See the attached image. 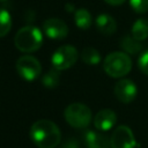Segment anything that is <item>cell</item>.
I'll return each mask as SVG.
<instances>
[{
  "mask_svg": "<svg viewBox=\"0 0 148 148\" xmlns=\"http://www.w3.org/2000/svg\"><path fill=\"white\" fill-rule=\"evenodd\" d=\"M30 138L38 148H56L61 141V132L53 121L40 119L31 125Z\"/></svg>",
  "mask_w": 148,
  "mask_h": 148,
  "instance_id": "1",
  "label": "cell"
},
{
  "mask_svg": "<svg viewBox=\"0 0 148 148\" xmlns=\"http://www.w3.org/2000/svg\"><path fill=\"white\" fill-rule=\"evenodd\" d=\"M14 44L21 52H35L43 44V32L35 25H24L15 34Z\"/></svg>",
  "mask_w": 148,
  "mask_h": 148,
  "instance_id": "2",
  "label": "cell"
},
{
  "mask_svg": "<svg viewBox=\"0 0 148 148\" xmlns=\"http://www.w3.org/2000/svg\"><path fill=\"white\" fill-rule=\"evenodd\" d=\"M132 68V60L126 52L116 51L109 53L103 61L104 72L114 79L124 77Z\"/></svg>",
  "mask_w": 148,
  "mask_h": 148,
  "instance_id": "3",
  "label": "cell"
},
{
  "mask_svg": "<svg viewBox=\"0 0 148 148\" xmlns=\"http://www.w3.org/2000/svg\"><path fill=\"white\" fill-rule=\"evenodd\" d=\"M64 118L67 124L74 128H86L92 119V113L86 104L72 103L65 109Z\"/></svg>",
  "mask_w": 148,
  "mask_h": 148,
  "instance_id": "4",
  "label": "cell"
},
{
  "mask_svg": "<svg viewBox=\"0 0 148 148\" xmlns=\"http://www.w3.org/2000/svg\"><path fill=\"white\" fill-rule=\"evenodd\" d=\"M77 50L73 45H62L53 52L51 57V64L53 68L58 71H65L71 68L77 61Z\"/></svg>",
  "mask_w": 148,
  "mask_h": 148,
  "instance_id": "5",
  "label": "cell"
},
{
  "mask_svg": "<svg viewBox=\"0 0 148 148\" xmlns=\"http://www.w3.org/2000/svg\"><path fill=\"white\" fill-rule=\"evenodd\" d=\"M17 74L24 81H35L42 73V65L39 60L32 56H22L15 64Z\"/></svg>",
  "mask_w": 148,
  "mask_h": 148,
  "instance_id": "6",
  "label": "cell"
},
{
  "mask_svg": "<svg viewBox=\"0 0 148 148\" xmlns=\"http://www.w3.org/2000/svg\"><path fill=\"white\" fill-rule=\"evenodd\" d=\"M111 148H135L136 141L132 130L126 125L116 127L110 138Z\"/></svg>",
  "mask_w": 148,
  "mask_h": 148,
  "instance_id": "7",
  "label": "cell"
},
{
  "mask_svg": "<svg viewBox=\"0 0 148 148\" xmlns=\"http://www.w3.org/2000/svg\"><path fill=\"white\" fill-rule=\"evenodd\" d=\"M113 92H114L116 98L119 102L127 104V103H131L135 99L136 94H138V89H136V84L132 80L120 79L116 82Z\"/></svg>",
  "mask_w": 148,
  "mask_h": 148,
  "instance_id": "8",
  "label": "cell"
},
{
  "mask_svg": "<svg viewBox=\"0 0 148 148\" xmlns=\"http://www.w3.org/2000/svg\"><path fill=\"white\" fill-rule=\"evenodd\" d=\"M43 32L51 39H64L68 35V25L60 18L51 17L44 21Z\"/></svg>",
  "mask_w": 148,
  "mask_h": 148,
  "instance_id": "9",
  "label": "cell"
},
{
  "mask_svg": "<svg viewBox=\"0 0 148 148\" xmlns=\"http://www.w3.org/2000/svg\"><path fill=\"white\" fill-rule=\"evenodd\" d=\"M117 123V114L111 109H103L94 117V126L102 132L111 130Z\"/></svg>",
  "mask_w": 148,
  "mask_h": 148,
  "instance_id": "10",
  "label": "cell"
},
{
  "mask_svg": "<svg viewBox=\"0 0 148 148\" xmlns=\"http://www.w3.org/2000/svg\"><path fill=\"white\" fill-rule=\"evenodd\" d=\"M87 148H111L110 139L104 134L95 131H87L83 135Z\"/></svg>",
  "mask_w": 148,
  "mask_h": 148,
  "instance_id": "11",
  "label": "cell"
},
{
  "mask_svg": "<svg viewBox=\"0 0 148 148\" xmlns=\"http://www.w3.org/2000/svg\"><path fill=\"white\" fill-rule=\"evenodd\" d=\"M95 25H96L97 30L102 35H105V36H111L117 30V22H116V20L111 15H109L106 13H102V14H99L96 17Z\"/></svg>",
  "mask_w": 148,
  "mask_h": 148,
  "instance_id": "12",
  "label": "cell"
},
{
  "mask_svg": "<svg viewBox=\"0 0 148 148\" xmlns=\"http://www.w3.org/2000/svg\"><path fill=\"white\" fill-rule=\"evenodd\" d=\"M74 21H75V24L77 28L86 30V29L91 27L92 17H91V14L89 13L88 9L79 8L74 12Z\"/></svg>",
  "mask_w": 148,
  "mask_h": 148,
  "instance_id": "13",
  "label": "cell"
},
{
  "mask_svg": "<svg viewBox=\"0 0 148 148\" xmlns=\"http://www.w3.org/2000/svg\"><path fill=\"white\" fill-rule=\"evenodd\" d=\"M131 32H132V36L136 40H139V42L145 40L148 37V20H146V18H138L133 23Z\"/></svg>",
  "mask_w": 148,
  "mask_h": 148,
  "instance_id": "14",
  "label": "cell"
},
{
  "mask_svg": "<svg viewBox=\"0 0 148 148\" xmlns=\"http://www.w3.org/2000/svg\"><path fill=\"white\" fill-rule=\"evenodd\" d=\"M120 46H121L123 51L128 53V54H136L142 49L141 43L139 40H136L133 36H125V37H123L121 42H120Z\"/></svg>",
  "mask_w": 148,
  "mask_h": 148,
  "instance_id": "15",
  "label": "cell"
},
{
  "mask_svg": "<svg viewBox=\"0 0 148 148\" xmlns=\"http://www.w3.org/2000/svg\"><path fill=\"white\" fill-rule=\"evenodd\" d=\"M60 72L56 68H51L46 74H44L43 79H42V84L47 88V89H54L58 87L59 81H60Z\"/></svg>",
  "mask_w": 148,
  "mask_h": 148,
  "instance_id": "16",
  "label": "cell"
},
{
  "mask_svg": "<svg viewBox=\"0 0 148 148\" xmlns=\"http://www.w3.org/2000/svg\"><path fill=\"white\" fill-rule=\"evenodd\" d=\"M81 60L87 65H97L101 61V54L94 47H84L81 52Z\"/></svg>",
  "mask_w": 148,
  "mask_h": 148,
  "instance_id": "17",
  "label": "cell"
},
{
  "mask_svg": "<svg viewBox=\"0 0 148 148\" xmlns=\"http://www.w3.org/2000/svg\"><path fill=\"white\" fill-rule=\"evenodd\" d=\"M12 28V16L5 8H0V38L5 37Z\"/></svg>",
  "mask_w": 148,
  "mask_h": 148,
  "instance_id": "18",
  "label": "cell"
},
{
  "mask_svg": "<svg viewBox=\"0 0 148 148\" xmlns=\"http://www.w3.org/2000/svg\"><path fill=\"white\" fill-rule=\"evenodd\" d=\"M132 9L138 14H143L148 12V0H130Z\"/></svg>",
  "mask_w": 148,
  "mask_h": 148,
  "instance_id": "19",
  "label": "cell"
},
{
  "mask_svg": "<svg viewBox=\"0 0 148 148\" xmlns=\"http://www.w3.org/2000/svg\"><path fill=\"white\" fill-rule=\"evenodd\" d=\"M138 66H139V69L148 76V50H146L145 52H142L139 57V60H138Z\"/></svg>",
  "mask_w": 148,
  "mask_h": 148,
  "instance_id": "20",
  "label": "cell"
},
{
  "mask_svg": "<svg viewBox=\"0 0 148 148\" xmlns=\"http://www.w3.org/2000/svg\"><path fill=\"white\" fill-rule=\"evenodd\" d=\"M62 147H64V148H80V145H79L77 140H75V139H68V140L64 143Z\"/></svg>",
  "mask_w": 148,
  "mask_h": 148,
  "instance_id": "21",
  "label": "cell"
},
{
  "mask_svg": "<svg viewBox=\"0 0 148 148\" xmlns=\"http://www.w3.org/2000/svg\"><path fill=\"white\" fill-rule=\"evenodd\" d=\"M106 3H109V5H111V6H120V5H123L126 0H104Z\"/></svg>",
  "mask_w": 148,
  "mask_h": 148,
  "instance_id": "22",
  "label": "cell"
},
{
  "mask_svg": "<svg viewBox=\"0 0 148 148\" xmlns=\"http://www.w3.org/2000/svg\"><path fill=\"white\" fill-rule=\"evenodd\" d=\"M66 8H67V10H69V12H74V6H73L72 3H67Z\"/></svg>",
  "mask_w": 148,
  "mask_h": 148,
  "instance_id": "23",
  "label": "cell"
},
{
  "mask_svg": "<svg viewBox=\"0 0 148 148\" xmlns=\"http://www.w3.org/2000/svg\"><path fill=\"white\" fill-rule=\"evenodd\" d=\"M0 1H2V2H3V1H7V0H0Z\"/></svg>",
  "mask_w": 148,
  "mask_h": 148,
  "instance_id": "24",
  "label": "cell"
},
{
  "mask_svg": "<svg viewBox=\"0 0 148 148\" xmlns=\"http://www.w3.org/2000/svg\"><path fill=\"white\" fill-rule=\"evenodd\" d=\"M61 148H64V147H61Z\"/></svg>",
  "mask_w": 148,
  "mask_h": 148,
  "instance_id": "25",
  "label": "cell"
}]
</instances>
